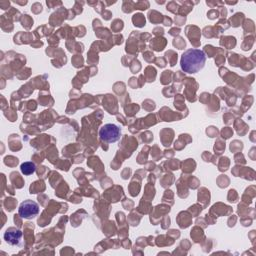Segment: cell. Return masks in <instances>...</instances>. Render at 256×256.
I'll return each instance as SVG.
<instances>
[{
	"instance_id": "5b68a950",
	"label": "cell",
	"mask_w": 256,
	"mask_h": 256,
	"mask_svg": "<svg viewBox=\"0 0 256 256\" xmlns=\"http://www.w3.org/2000/svg\"><path fill=\"white\" fill-rule=\"evenodd\" d=\"M20 169L24 175H29L35 171V165L32 162H25L21 165Z\"/></svg>"
},
{
	"instance_id": "6da1fadb",
	"label": "cell",
	"mask_w": 256,
	"mask_h": 256,
	"mask_svg": "<svg viewBox=\"0 0 256 256\" xmlns=\"http://www.w3.org/2000/svg\"><path fill=\"white\" fill-rule=\"evenodd\" d=\"M205 61L206 56L203 51L199 49H188L182 54L180 65L186 73H197L204 67Z\"/></svg>"
},
{
	"instance_id": "7a4b0ae2",
	"label": "cell",
	"mask_w": 256,
	"mask_h": 256,
	"mask_svg": "<svg viewBox=\"0 0 256 256\" xmlns=\"http://www.w3.org/2000/svg\"><path fill=\"white\" fill-rule=\"evenodd\" d=\"M99 136L101 140L113 143L120 139L121 136V129L116 126L115 124H105L99 131Z\"/></svg>"
},
{
	"instance_id": "3957f363",
	"label": "cell",
	"mask_w": 256,
	"mask_h": 256,
	"mask_svg": "<svg viewBox=\"0 0 256 256\" xmlns=\"http://www.w3.org/2000/svg\"><path fill=\"white\" fill-rule=\"evenodd\" d=\"M19 215L26 219H31L39 213V206L32 200H25L19 206Z\"/></svg>"
},
{
	"instance_id": "277c9868",
	"label": "cell",
	"mask_w": 256,
	"mask_h": 256,
	"mask_svg": "<svg viewBox=\"0 0 256 256\" xmlns=\"http://www.w3.org/2000/svg\"><path fill=\"white\" fill-rule=\"evenodd\" d=\"M21 237H22V233L19 229H16V228H9L6 230L5 234H4V239L7 243L11 244V245H17L19 244L20 240H21Z\"/></svg>"
}]
</instances>
